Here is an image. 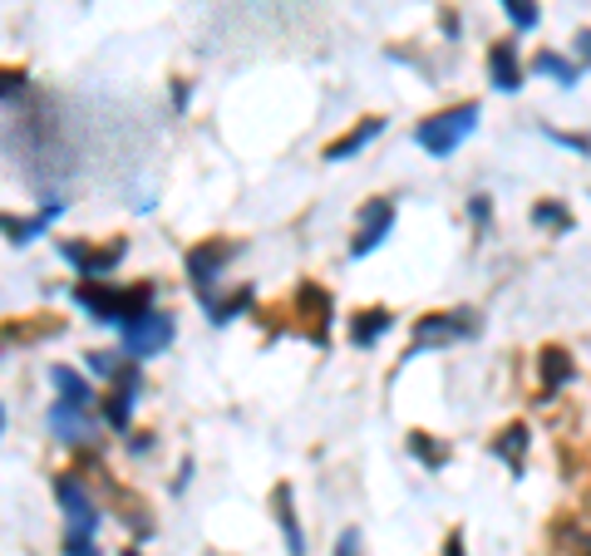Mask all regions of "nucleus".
Returning <instances> with one entry per match:
<instances>
[{
	"instance_id": "nucleus-1",
	"label": "nucleus",
	"mask_w": 591,
	"mask_h": 556,
	"mask_svg": "<svg viewBox=\"0 0 591 556\" xmlns=\"http://www.w3.org/2000/svg\"><path fill=\"white\" fill-rule=\"evenodd\" d=\"M69 296H75V306H85L94 325L124 331L133 315L153 311V296H158V290H153V281H139V286H114V281L104 276V281H79Z\"/></svg>"
},
{
	"instance_id": "nucleus-2",
	"label": "nucleus",
	"mask_w": 591,
	"mask_h": 556,
	"mask_svg": "<svg viewBox=\"0 0 591 556\" xmlns=\"http://www.w3.org/2000/svg\"><path fill=\"white\" fill-rule=\"evenodd\" d=\"M54 503H60V517H65V556H89L99 522H104L89 482L79 473H54Z\"/></svg>"
},
{
	"instance_id": "nucleus-3",
	"label": "nucleus",
	"mask_w": 591,
	"mask_h": 556,
	"mask_svg": "<svg viewBox=\"0 0 591 556\" xmlns=\"http://www.w3.org/2000/svg\"><path fill=\"white\" fill-rule=\"evenodd\" d=\"M478 118H484V104H478V99H463V104H453V108H439V114H429L424 124H414V148H424L429 158H453V153L473 139Z\"/></svg>"
},
{
	"instance_id": "nucleus-4",
	"label": "nucleus",
	"mask_w": 591,
	"mask_h": 556,
	"mask_svg": "<svg viewBox=\"0 0 591 556\" xmlns=\"http://www.w3.org/2000/svg\"><path fill=\"white\" fill-rule=\"evenodd\" d=\"M473 335H478V311H468V306H459V311H434V315H424V321H414L404 360H414V354H424V350H449V345L473 340Z\"/></svg>"
},
{
	"instance_id": "nucleus-5",
	"label": "nucleus",
	"mask_w": 591,
	"mask_h": 556,
	"mask_svg": "<svg viewBox=\"0 0 591 556\" xmlns=\"http://www.w3.org/2000/svg\"><path fill=\"white\" fill-rule=\"evenodd\" d=\"M54 246H60V261H65L79 281H104L118 261L129 257V242H124V236H114L108 246H94V242H85V236H60Z\"/></svg>"
},
{
	"instance_id": "nucleus-6",
	"label": "nucleus",
	"mask_w": 591,
	"mask_h": 556,
	"mask_svg": "<svg viewBox=\"0 0 591 556\" xmlns=\"http://www.w3.org/2000/svg\"><path fill=\"white\" fill-rule=\"evenodd\" d=\"M139 395H143V364L124 360L118 364V375L108 379V395L99 399V418H104L114 434H129V418H133V409H139Z\"/></svg>"
},
{
	"instance_id": "nucleus-7",
	"label": "nucleus",
	"mask_w": 591,
	"mask_h": 556,
	"mask_svg": "<svg viewBox=\"0 0 591 556\" xmlns=\"http://www.w3.org/2000/svg\"><path fill=\"white\" fill-rule=\"evenodd\" d=\"M242 251L236 242H227V236H207V242H197V246H188V257H183V267H188V281H193V290L197 296H213V286L222 281V271L232 267V257Z\"/></svg>"
},
{
	"instance_id": "nucleus-8",
	"label": "nucleus",
	"mask_w": 591,
	"mask_h": 556,
	"mask_svg": "<svg viewBox=\"0 0 591 556\" xmlns=\"http://www.w3.org/2000/svg\"><path fill=\"white\" fill-rule=\"evenodd\" d=\"M118 335H124V354L143 364L178 340V325H172V315H163V311H143V315H133Z\"/></svg>"
},
{
	"instance_id": "nucleus-9",
	"label": "nucleus",
	"mask_w": 591,
	"mask_h": 556,
	"mask_svg": "<svg viewBox=\"0 0 591 556\" xmlns=\"http://www.w3.org/2000/svg\"><path fill=\"white\" fill-rule=\"evenodd\" d=\"M389 232H395V203H389V197L365 203V212H360V232H355V242H350V257L365 261L375 246H385Z\"/></svg>"
},
{
	"instance_id": "nucleus-10",
	"label": "nucleus",
	"mask_w": 591,
	"mask_h": 556,
	"mask_svg": "<svg viewBox=\"0 0 591 556\" xmlns=\"http://www.w3.org/2000/svg\"><path fill=\"white\" fill-rule=\"evenodd\" d=\"M331 315H335L331 296H325L316 281H301V286H296V321H311V340L316 345L331 340Z\"/></svg>"
},
{
	"instance_id": "nucleus-11",
	"label": "nucleus",
	"mask_w": 591,
	"mask_h": 556,
	"mask_svg": "<svg viewBox=\"0 0 591 556\" xmlns=\"http://www.w3.org/2000/svg\"><path fill=\"white\" fill-rule=\"evenodd\" d=\"M488 79H493L498 94H517L527 79L523 69V54H517V40H493V50H488Z\"/></svg>"
},
{
	"instance_id": "nucleus-12",
	"label": "nucleus",
	"mask_w": 591,
	"mask_h": 556,
	"mask_svg": "<svg viewBox=\"0 0 591 556\" xmlns=\"http://www.w3.org/2000/svg\"><path fill=\"white\" fill-rule=\"evenodd\" d=\"M577 379V364H571V354L562 350V345H542L538 354V395L542 399H557L562 389Z\"/></svg>"
},
{
	"instance_id": "nucleus-13",
	"label": "nucleus",
	"mask_w": 591,
	"mask_h": 556,
	"mask_svg": "<svg viewBox=\"0 0 591 556\" xmlns=\"http://www.w3.org/2000/svg\"><path fill=\"white\" fill-rule=\"evenodd\" d=\"M50 385H54V404L79 409V414H94V385L79 375L75 364H50Z\"/></svg>"
},
{
	"instance_id": "nucleus-14",
	"label": "nucleus",
	"mask_w": 591,
	"mask_h": 556,
	"mask_svg": "<svg viewBox=\"0 0 591 556\" xmlns=\"http://www.w3.org/2000/svg\"><path fill=\"white\" fill-rule=\"evenodd\" d=\"M271 513H277V527L286 536V556H306V532H301V517H296V492L286 482L271 488Z\"/></svg>"
},
{
	"instance_id": "nucleus-15",
	"label": "nucleus",
	"mask_w": 591,
	"mask_h": 556,
	"mask_svg": "<svg viewBox=\"0 0 591 556\" xmlns=\"http://www.w3.org/2000/svg\"><path fill=\"white\" fill-rule=\"evenodd\" d=\"M44 424H50V434L60 443H69V449H85V443L94 439V414H79V409H65V404H50Z\"/></svg>"
},
{
	"instance_id": "nucleus-16",
	"label": "nucleus",
	"mask_w": 591,
	"mask_h": 556,
	"mask_svg": "<svg viewBox=\"0 0 591 556\" xmlns=\"http://www.w3.org/2000/svg\"><path fill=\"white\" fill-rule=\"evenodd\" d=\"M385 133V118L380 114H370V118H360L345 139H335V143H325V163H345V158H355V153H365L370 143Z\"/></svg>"
},
{
	"instance_id": "nucleus-17",
	"label": "nucleus",
	"mask_w": 591,
	"mask_h": 556,
	"mask_svg": "<svg viewBox=\"0 0 591 556\" xmlns=\"http://www.w3.org/2000/svg\"><path fill=\"white\" fill-rule=\"evenodd\" d=\"M389 325H395V315H389L385 306H365V311L350 315V345L355 350H375L389 335Z\"/></svg>"
},
{
	"instance_id": "nucleus-18",
	"label": "nucleus",
	"mask_w": 591,
	"mask_h": 556,
	"mask_svg": "<svg viewBox=\"0 0 591 556\" xmlns=\"http://www.w3.org/2000/svg\"><path fill=\"white\" fill-rule=\"evenodd\" d=\"M488 449H493V458L508 463V473H513V478H523V473H527L523 453L532 449V428H527V424H508L503 434H498V439L488 443Z\"/></svg>"
},
{
	"instance_id": "nucleus-19",
	"label": "nucleus",
	"mask_w": 591,
	"mask_h": 556,
	"mask_svg": "<svg viewBox=\"0 0 591 556\" xmlns=\"http://www.w3.org/2000/svg\"><path fill=\"white\" fill-rule=\"evenodd\" d=\"M404 449H409V458H414V463H424V468H429V473H444V468H449V458H453V449H449V443H439V439H434V434H424V428H409Z\"/></svg>"
},
{
	"instance_id": "nucleus-20",
	"label": "nucleus",
	"mask_w": 591,
	"mask_h": 556,
	"mask_svg": "<svg viewBox=\"0 0 591 556\" xmlns=\"http://www.w3.org/2000/svg\"><path fill=\"white\" fill-rule=\"evenodd\" d=\"M532 75H548V79H557V89H577L581 65H571V60H562L557 50H538V54H532Z\"/></svg>"
},
{
	"instance_id": "nucleus-21",
	"label": "nucleus",
	"mask_w": 591,
	"mask_h": 556,
	"mask_svg": "<svg viewBox=\"0 0 591 556\" xmlns=\"http://www.w3.org/2000/svg\"><path fill=\"white\" fill-rule=\"evenodd\" d=\"M0 236L11 246H30L44 236V222L40 217H15V212H0Z\"/></svg>"
},
{
	"instance_id": "nucleus-22",
	"label": "nucleus",
	"mask_w": 591,
	"mask_h": 556,
	"mask_svg": "<svg viewBox=\"0 0 591 556\" xmlns=\"http://www.w3.org/2000/svg\"><path fill=\"white\" fill-rule=\"evenodd\" d=\"M203 306H207V321H213V325H232L236 315L252 306V286L232 290V296H222V300H203Z\"/></svg>"
},
{
	"instance_id": "nucleus-23",
	"label": "nucleus",
	"mask_w": 591,
	"mask_h": 556,
	"mask_svg": "<svg viewBox=\"0 0 591 556\" xmlns=\"http://www.w3.org/2000/svg\"><path fill=\"white\" fill-rule=\"evenodd\" d=\"M532 227H542V232H571V212L548 197V203L532 207Z\"/></svg>"
},
{
	"instance_id": "nucleus-24",
	"label": "nucleus",
	"mask_w": 591,
	"mask_h": 556,
	"mask_svg": "<svg viewBox=\"0 0 591 556\" xmlns=\"http://www.w3.org/2000/svg\"><path fill=\"white\" fill-rule=\"evenodd\" d=\"M503 15L513 21V30H538L542 25L538 0H503Z\"/></svg>"
},
{
	"instance_id": "nucleus-25",
	"label": "nucleus",
	"mask_w": 591,
	"mask_h": 556,
	"mask_svg": "<svg viewBox=\"0 0 591 556\" xmlns=\"http://www.w3.org/2000/svg\"><path fill=\"white\" fill-rule=\"evenodd\" d=\"M54 331H65L60 321H50V325H5L0 331V345H35V340H44V335H54Z\"/></svg>"
},
{
	"instance_id": "nucleus-26",
	"label": "nucleus",
	"mask_w": 591,
	"mask_h": 556,
	"mask_svg": "<svg viewBox=\"0 0 591 556\" xmlns=\"http://www.w3.org/2000/svg\"><path fill=\"white\" fill-rule=\"evenodd\" d=\"M124 360H129V354H118V350H89V354H85V370L108 385V379L118 375V364H124Z\"/></svg>"
},
{
	"instance_id": "nucleus-27",
	"label": "nucleus",
	"mask_w": 591,
	"mask_h": 556,
	"mask_svg": "<svg viewBox=\"0 0 591 556\" xmlns=\"http://www.w3.org/2000/svg\"><path fill=\"white\" fill-rule=\"evenodd\" d=\"M25 89H30V75L21 65H0V104H15Z\"/></svg>"
},
{
	"instance_id": "nucleus-28",
	"label": "nucleus",
	"mask_w": 591,
	"mask_h": 556,
	"mask_svg": "<svg viewBox=\"0 0 591 556\" xmlns=\"http://www.w3.org/2000/svg\"><path fill=\"white\" fill-rule=\"evenodd\" d=\"M468 222H473V232L484 236L488 222H493V197H488V193H473V197H468Z\"/></svg>"
},
{
	"instance_id": "nucleus-29",
	"label": "nucleus",
	"mask_w": 591,
	"mask_h": 556,
	"mask_svg": "<svg viewBox=\"0 0 591 556\" xmlns=\"http://www.w3.org/2000/svg\"><path fill=\"white\" fill-rule=\"evenodd\" d=\"M548 139H552V143H562V148L591 153V139H587V133H557V129H548Z\"/></svg>"
},
{
	"instance_id": "nucleus-30",
	"label": "nucleus",
	"mask_w": 591,
	"mask_h": 556,
	"mask_svg": "<svg viewBox=\"0 0 591 556\" xmlns=\"http://www.w3.org/2000/svg\"><path fill=\"white\" fill-rule=\"evenodd\" d=\"M335 556H360V532L355 527H345L341 542H335Z\"/></svg>"
},
{
	"instance_id": "nucleus-31",
	"label": "nucleus",
	"mask_w": 591,
	"mask_h": 556,
	"mask_svg": "<svg viewBox=\"0 0 591 556\" xmlns=\"http://www.w3.org/2000/svg\"><path fill=\"white\" fill-rule=\"evenodd\" d=\"M188 99H193V89H188V79H172V108L183 114L188 108Z\"/></svg>"
},
{
	"instance_id": "nucleus-32",
	"label": "nucleus",
	"mask_w": 591,
	"mask_h": 556,
	"mask_svg": "<svg viewBox=\"0 0 591 556\" xmlns=\"http://www.w3.org/2000/svg\"><path fill=\"white\" fill-rule=\"evenodd\" d=\"M577 54H581V69H591V30L577 35Z\"/></svg>"
},
{
	"instance_id": "nucleus-33",
	"label": "nucleus",
	"mask_w": 591,
	"mask_h": 556,
	"mask_svg": "<svg viewBox=\"0 0 591 556\" xmlns=\"http://www.w3.org/2000/svg\"><path fill=\"white\" fill-rule=\"evenodd\" d=\"M153 449V434H129V453H149Z\"/></svg>"
},
{
	"instance_id": "nucleus-34",
	"label": "nucleus",
	"mask_w": 591,
	"mask_h": 556,
	"mask_svg": "<svg viewBox=\"0 0 591 556\" xmlns=\"http://www.w3.org/2000/svg\"><path fill=\"white\" fill-rule=\"evenodd\" d=\"M444 556H463V532H449V542H444Z\"/></svg>"
},
{
	"instance_id": "nucleus-35",
	"label": "nucleus",
	"mask_w": 591,
	"mask_h": 556,
	"mask_svg": "<svg viewBox=\"0 0 591 556\" xmlns=\"http://www.w3.org/2000/svg\"><path fill=\"white\" fill-rule=\"evenodd\" d=\"M571 542H577V552H581V556H591V536H587V532H577Z\"/></svg>"
},
{
	"instance_id": "nucleus-36",
	"label": "nucleus",
	"mask_w": 591,
	"mask_h": 556,
	"mask_svg": "<svg viewBox=\"0 0 591 556\" xmlns=\"http://www.w3.org/2000/svg\"><path fill=\"white\" fill-rule=\"evenodd\" d=\"M0 434H5V404H0Z\"/></svg>"
},
{
	"instance_id": "nucleus-37",
	"label": "nucleus",
	"mask_w": 591,
	"mask_h": 556,
	"mask_svg": "<svg viewBox=\"0 0 591 556\" xmlns=\"http://www.w3.org/2000/svg\"><path fill=\"white\" fill-rule=\"evenodd\" d=\"M118 556H139V552H133V546H129V552H118Z\"/></svg>"
},
{
	"instance_id": "nucleus-38",
	"label": "nucleus",
	"mask_w": 591,
	"mask_h": 556,
	"mask_svg": "<svg viewBox=\"0 0 591 556\" xmlns=\"http://www.w3.org/2000/svg\"><path fill=\"white\" fill-rule=\"evenodd\" d=\"M89 556H99V552H89Z\"/></svg>"
}]
</instances>
